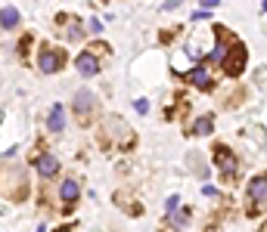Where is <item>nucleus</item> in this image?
Returning a JSON list of instances; mask_svg holds the SVG:
<instances>
[{
	"label": "nucleus",
	"instance_id": "1",
	"mask_svg": "<svg viewBox=\"0 0 267 232\" xmlns=\"http://www.w3.org/2000/svg\"><path fill=\"white\" fill-rule=\"evenodd\" d=\"M224 71L230 74V77H239V74L246 71V47H242L239 41H233L230 50H227V56H224Z\"/></svg>",
	"mask_w": 267,
	"mask_h": 232
},
{
	"label": "nucleus",
	"instance_id": "2",
	"mask_svg": "<svg viewBox=\"0 0 267 232\" xmlns=\"http://www.w3.org/2000/svg\"><path fill=\"white\" fill-rule=\"evenodd\" d=\"M37 65H41L44 74H53L65 65V53L62 50H53V47H44L41 53H37Z\"/></svg>",
	"mask_w": 267,
	"mask_h": 232
},
{
	"label": "nucleus",
	"instance_id": "3",
	"mask_svg": "<svg viewBox=\"0 0 267 232\" xmlns=\"http://www.w3.org/2000/svg\"><path fill=\"white\" fill-rule=\"evenodd\" d=\"M214 164L221 167V173H224L227 183L236 180V158L230 155V149H227V146H217V149H214Z\"/></svg>",
	"mask_w": 267,
	"mask_h": 232
},
{
	"label": "nucleus",
	"instance_id": "4",
	"mask_svg": "<svg viewBox=\"0 0 267 232\" xmlns=\"http://www.w3.org/2000/svg\"><path fill=\"white\" fill-rule=\"evenodd\" d=\"M75 114H78L81 124H87L93 118V93H87V90L75 93Z\"/></svg>",
	"mask_w": 267,
	"mask_h": 232
},
{
	"label": "nucleus",
	"instance_id": "5",
	"mask_svg": "<svg viewBox=\"0 0 267 232\" xmlns=\"http://www.w3.org/2000/svg\"><path fill=\"white\" fill-rule=\"evenodd\" d=\"M34 167H37V173H41V177H56L59 173V158H56V155H50V152H44V155H37Z\"/></svg>",
	"mask_w": 267,
	"mask_h": 232
},
{
	"label": "nucleus",
	"instance_id": "6",
	"mask_svg": "<svg viewBox=\"0 0 267 232\" xmlns=\"http://www.w3.org/2000/svg\"><path fill=\"white\" fill-rule=\"evenodd\" d=\"M249 198L258 201V205H267V173H258L249 183Z\"/></svg>",
	"mask_w": 267,
	"mask_h": 232
},
{
	"label": "nucleus",
	"instance_id": "7",
	"mask_svg": "<svg viewBox=\"0 0 267 232\" xmlns=\"http://www.w3.org/2000/svg\"><path fill=\"white\" fill-rule=\"evenodd\" d=\"M75 68H78V71H81L84 77H93V74L100 71V59H96V56H90V53L84 50V53H81L78 59H75Z\"/></svg>",
	"mask_w": 267,
	"mask_h": 232
},
{
	"label": "nucleus",
	"instance_id": "8",
	"mask_svg": "<svg viewBox=\"0 0 267 232\" xmlns=\"http://www.w3.org/2000/svg\"><path fill=\"white\" fill-rule=\"evenodd\" d=\"M78 195H81L78 183H75V180H62V186H59V198H62L65 205H75V201H78Z\"/></svg>",
	"mask_w": 267,
	"mask_h": 232
},
{
	"label": "nucleus",
	"instance_id": "9",
	"mask_svg": "<svg viewBox=\"0 0 267 232\" xmlns=\"http://www.w3.org/2000/svg\"><path fill=\"white\" fill-rule=\"evenodd\" d=\"M47 127L53 130V133H62V127H65V111H62V105L56 102L53 108H50V118H47Z\"/></svg>",
	"mask_w": 267,
	"mask_h": 232
},
{
	"label": "nucleus",
	"instance_id": "10",
	"mask_svg": "<svg viewBox=\"0 0 267 232\" xmlns=\"http://www.w3.org/2000/svg\"><path fill=\"white\" fill-rule=\"evenodd\" d=\"M186 77H189V81H193V84H196L199 90H211V87H214V81H211V74H208L205 68H193V71H189Z\"/></svg>",
	"mask_w": 267,
	"mask_h": 232
},
{
	"label": "nucleus",
	"instance_id": "11",
	"mask_svg": "<svg viewBox=\"0 0 267 232\" xmlns=\"http://www.w3.org/2000/svg\"><path fill=\"white\" fill-rule=\"evenodd\" d=\"M0 25H4V28H16L19 25V10L16 7H4V10H0Z\"/></svg>",
	"mask_w": 267,
	"mask_h": 232
},
{
	"label": "nucleus",
	"instance_id": "12",
	"mask_svg": "<svg viewBox=\"0 0 267 232\" xmlns=\"http://www.w3.org/2000/svg\"><path fill=\"white\" fill-rule=\"evenodd\" d=\"M211 130H214V118H211V114L199 118V121H196V127H193V133H196V136H205V133H211Z\"/></svg>",
	"mask_w": 267,
	"mask_h": 232
},
{
	"label": "nucleus",
	"instance_id": "13",
	"mask_svg": "<svg viewBox=\"0 0 267 232\" xmlns=\"http://www.w3.org/2000/svg\"><path fill=\"white\" fill-rule=\"evenodd\" d=\"M87 53H90V56H100V53H109V47H106V44H93Z\"/></svg>",
	"mask_w": 267,
	"mask_h": 232
},
{
	"label": "nucleus",
	"instance_id": "14",
	"mask_svg": "<svg viewBox=\"0 0 267 232\" xmlns=\"http://www.w3.org/2000/svg\"><path fill=\"white\" fill-rule=\"evenodd\" d=\"M186 220H189V211H183V214H174V223H177V226H183Z\"/></svg>",
	"mask_w": 267,
	"mask_h": 232
},
{
	"label": "nucleus",
	"instance_id": "15",
	"mask_svg": "<svg viewBox=\"0 0 267 232\" xmlns=\"http://www.w3.org/2000/svg\"><path fill=\"white\" fill-rule=\"evenodd\" d=\"M177 205H180V198H177V195H171V198H168V211H177Z\"/></svg>",
	"mask_w": 267,
	"mask_h": 232
},
{
	"label": "nucleus",
	"instance_id": "16",
	"mask_svg": "<svg viewBox=\"0 0 267 232\" xmlns=\"http://www.w3.org/2000/svg\"><path fill=\"white\" fill-rule=\"evenodd\" d=\"M202 192H205L208 198H214V195H217V189H214V186H202Z\"/></svg>",
	"mask_w": 267,
	"mask_h": 232
},
{
	"label": "nucleus",
	"instance_id": "17",
	"mask_svg": "<svg viewBox=\"0 0 267 232\" xmlns=\"http://www.w3.org/2000/svg\"><path fill=\"white\" fill-rule=\"evenodd\" d=\"M137 111H143V114L149 111V105H146V99H137Z\"/></svg>",
	"mask_w": 267,
	"mask_h": 232
},
{
	"label": "nucleus",
	"instance_id": "18",
	"mask_svg": "<svg viewBox=\"0 0 267 232\" xmlns=\"http://www.w3.org/2000/svg\"><path fill=\"white\" fill-rule=\"evenodd\" d=\"M264 10H267V0H264Z\"/></svg>",
	"mask_w": 267,
	"mask_h": 232
}]
</instances>
